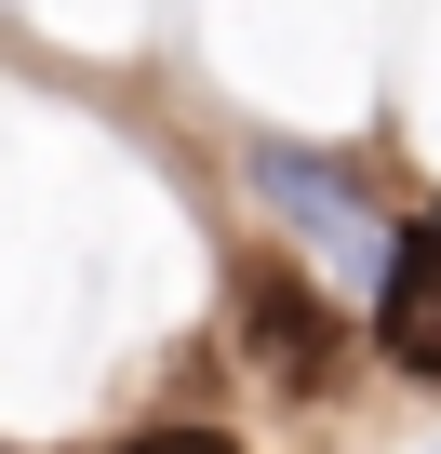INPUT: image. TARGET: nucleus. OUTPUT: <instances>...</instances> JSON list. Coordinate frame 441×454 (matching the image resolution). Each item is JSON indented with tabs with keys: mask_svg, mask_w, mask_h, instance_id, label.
Listing matches in <instances>:
<instances>
[{
	"mask_svg": "<svg viewBox=\"0 0 441 454\" xmlns=\"http://www.w3.org/2000/svg\"><path fill=\"white\" fill-rule=\"evenodd\" d=\"M121 454H241L228 427H147V441H121Z\"/></svg>",
	"mask_w": 441,
	"mask_h": 454,
	"instance_id": "20e7f679",
	"label": "nucleus"
},
{
	"mask_svg": "<svg viewBox=\"0 0 441 454\" xmlns=\"http://www.w3.org/2000/svg\"><path fill=\"white\" fill-rule=\"evenodd\" d=\"M241 348H255V374L295 387V401H321V387L348 374V334H335V308H321L295 268H255V281H241Z\"/></svg>",
	"mask_w": 441,
	"mask_h": 454,
	"instance_id": "f03ea898",
	"label": "nucleus"
},
{
	"mask_svg": "<svg viewBox=\"0 0 441 454\" xmlns=\"http://www.w3.org/2000/svg\"><path fill=\"white\" fill-rule=\"evenodd\" d=\"M255 187H268V200L308 227V254H321V268H348V281H388V254H401V241L361 214V187H348L335 160H308V147H255Z\"/></svg>",
	"mask_w": 441,
	"mask_h": 454,
	"instance_id": "f257e3e1",
	"label": "nucleus"
},
{
	"mask_svg": "<svg viewBox=\"0 0 441 454\" xmlns=\"http://www.w3.org/2000/svg\"><path fill=\"white\" fill-rule=\"evenodd\" d=\"M374 348H388L401 374L441 387V254H428V241L388 254V281H374Z\"/></svg>",
	"mask_w": 441,
	"mask_h": 454,
	"instance_id": "7ed1b4c3",
	"label": "nucleus"
},
{
	"mask_svg": "<svg viewBox=\"0 0 441 454\" xmlns=\"http://www.w3.org/2000/svg\"><path fill=\"white\" fill-rule=\"evenodd\" d=\"M414 241H428V254H441V214H428V227H414Z\"/></svg>",
	"mask_w": 441,
	"mask_h": 454,
	"instance_id": "39448f33",
	"label": "nucleus"
}]
</instances>
